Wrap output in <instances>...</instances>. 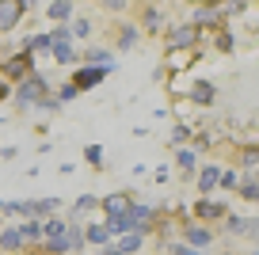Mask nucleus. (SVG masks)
Instances as JSON below:
<instances>
[{
    "label": "nucleus",
    "mask_w": 259,
    "mask_h": 255,
    "mask_svg": "<svg viewBox=\"0 0 259 255\" xmlns=\"http://www.w3.org/2000/svg\"><path fill=\"white\" fill-rule=\"evenodd\" d=\"M23 16V0H0V31H12Z\"/></svg>",
    "instance_id": "obj_1"
},
{
    "label": "nucleus",
    "mask_w": 259,
    "mask_h": 255,
    "mask_svg": "<svg viewBox=\"0 0 259 255\" xmlns=\"http://www.w3.org/2000/svg\"><path fill=\"white\" fill-rule=\"evenodd\" d=\"M50 46H54L57 61H73V38H69V31H57L54 38H50Z\"/></svg>",
    "instance_id": "obj_2"
},
{
    "label": "nucleus",
    "mask_w": 259,
    "mask_h": 255,
    "mask_svg": "<svg viewBox=\"0 0 259 255\" xmlns=\"http://www.w3.org/2000/svg\"><path fill=\"white\" fill-rule=\"evenodd\" d=\"M130 206H134V202H130L126 194H111V198L103 202V209H107V217H111V221H114V217H126Z\"/></svg>",
    "instance_id": "obj_3"
},
{
    "label": "nucleus",
    "mask_w": 259,
    "mask_h": 255,
    "mask_svg": "<svg viewBox=\"0 0 259 255\" xmlns=\"http://www.w3.org/2000/svg\"><path fill=\"white\" fill-rule=\"evenodd\" d=\"M27 72H31V54H19V57H12L8 65H4V76H27Z\"/></svg>",
    "instance_id": "obj_4"
},
{
    "label": "nucleus",
    "mask_w": 259,
    "mask_h": 255,
    "mask_svg": "<svg viewBox=\"0 0 259 255\" xmlns=\"http://www.w3.org/2000/svg\"><path fill=\"white\" fill-rule=\"evenodd\" d=\"M38 99H42V80H27L19 92V103H38Z\"/></svg>",
    "instance_id": "obj_5"
},
{
    "label": "nucleus",
    "mask_w": 259,
    "mask_h": 255,
    "mask_svg": "<svg viewBox=\"0 0 259 255\" xmlns=\"http://www.w3.org/2000/svg\"><path fill=\"white\" fill-rule=\"evenodd\" d=\"M99 80H103V69H80V72H76V92L92 88V84H99Z\"/></svg>",
    "instance_id": "obj_6"
},
{
    "label": "nucleus",
    "mask_w": 259,
    "mask_h": 255,
    "mask_svg": "<svg viewBox=\"0 0 259 255\" xmlns=\"http://www.w3.org/2000/svg\"><path fill=\"white\" fill-rule=\"evenodd\" d=\"M194 42V27H176V31H171V46L176 50H187Z\"/></svg>",
    "instance_id": "obj_7"
},
{
    "label": "nucleus",
    "mask_w": 259,
    "mask_h": 255,
    "mask_svg": "<svg viewBox=\"0 0 259 255\" xmlns=\"http://www.w3.org/2000/svg\"><path fill=\"white\" fill-rule=\"evenodd\" d=\"M138 247H141V232H122V240H118V251L122 255L138 251Z\"/></svg>",
    "instance_id": "obj_8"
},
{
    "label": "nucleus",
    "mask_w": 259,
    "mask_h": 255,
    "mask_svg": "<svg viewBox=\"0 0 259 255\" xmlns=\"http://www.w3.org/2000/svg\"><path fill=\"white\" fill-rule=\"evenodd\" d=\"M187 240H191V247H202V244H210V229H187Z\"/></svg>",
    "instance_id": "obj_9"
},
{
    "label": "nucleus",
    "mask_w": 259,
    "mask_h": 255,
    "mask_svg": "<svg viewBox=\"0 0 259 255\" xmlns=\"http://www.w3.org/2000/svg\"><path fill=\"white\" fill-rule=\"evenodd\" d=\"M191 99H194V103H210V99H213V88H210V84H194V88H191Z\"/></svg>",
    "instance_id": "obj_10"
},
{
    "label": "nucleus",
    "mask_w": 259,
    "mask_h": 255,
    "mask_svg": "<svg viewBox=\"0 0 259 255\" xmlns=\"http://www.w3.org/2000/svg\"><path fill=\"white\" fill-rule=\"evenodd\" d=\"M218 179H221V172H218V167H206V172H202V179H198V187H202V191H213V187H218Z\"/></svg>",
    "instance_id": "obj_11"
},
{
    "label": "nucleus",
    "mask_w": 259,
    "mask_h": 255,
    "mask_svg": "<svg viewBox=\"0 0 259 255\" xmlns=\"http://www.w3.org/2000/svg\"><path fill=\"white\" fill-rule=\"evenodd\" d=\"M38 236H42V225H38V221L19 225V240H38Z\"/></svg>",
    "instance_id": "obj_12"
},
{
    "label": "nucleus",
    "mask_w": 259,
    "mask_h": 255,
    "mask_svg": "<svg viewBox=\"0 0 259 255\" xmlns=\"http://www.w3.org/2000/svg\"><path fill=\"white\" fill-rule=\"evenodd\" d=\"M240 191H244V198H251V202H255V198H259V179H255V176H244Z\"/></svg>",
    "instance_id": "obj_13"
},
{
    "label": "nucleus",
    "mask_w": 259,
    "mask_h": 255,
    "mask_svg": "<svg viewBox=\"0 0 259 255\" xmlns=\"http://www.w3.org/2000/svg\"><path fill=\"white\" fill-rule=\"evenodd\" d=\"M69 0H54V4H50V19H69Z\"/></svg>",
    "instance_id": "obj_14"
},
{
    "label": "nucleus",
    "mask_w": 259,
    "mask_h": 255,
    "mask_svg": "<svg viewBox=\"0 0 259 255\" xmlns=\"http://www.w3.org/2000/svg\"><path fill=\"white\" fill-rule=\"evenodd\" d=\"M84 236H88L92 244H103V240L111 236V232H107V225H88V232H84Z\"/></svg>",
    "instance_id": "obj_15"
},
{
    "label": "nucleus",
    "mask_w": 259,
    "mask_h": 255,
    "mask_svg": "<svg viewBox=\"0 0 259 255\" xmlns=\"http://www.w3.org/2000/svg\"><path fill=\"white\" fill-rule=\"evenodd\" d=\"M0 244H4V247H19L23 240H19V232H16V229H8L4 236H0Z\"/></svg>",
    "instance_id": "obj_16"
},
{
    "label": "nucleus",
    "mask_w": 259,
    "mask_h": 255,
    "mask_svg": "<svg viewBox=\"0 0 259 255\" xmlns=\"http://www.w3.org/2000/svg\"><path fill=\"white\" fill-rule=\"evenodd\" d=\"M198 214H202V217H221V206H213V202H198Z\"/></svg>",
    "instance_id": "obj_17"
},
{
    "label": "nucleus",
    "mask_w": 259,
    "mask_h": 255,
    "mask_svg": "<svg viewBox=\"0 0 259 255\" xmlns=\"http://www.w3.org/2000/svg\"><path fill=\"white\" fill-rule=\"evenodd\" d=\"M179 167H183V172H191V167H194V152H191V149L179 152Z\"/></svg>",
    "instance_id": "obj_18"
},
{
    "label": "nucleus",
    "mask_w": 259,
    "mask_h": 255,
    "mask_svg": "<svg viewBox=\"0 0 259 255\" xmlns=\"http://www.w3.org/2000/svg\"><path fill=\"white\" fill-rule=\"evenodd\" d=\"M160 23H164V16H160V12H149V16H145V27H149V31H156Z\"/></svg>",
    "instance_id": "obj_19"
},
{
    "label": "nucleus",
    "mask_w": 259,
    "mask_h": 255,
    "mask_svg": "<svg viewBox=\"0 0 259 255\" xmlns=\"http://www.w3.org/2000/svg\"><path fill=\"white\" fill-rule=\"evenodd\" d=\"M84 156H88L92 164H99V160H103V149H99V145H88V152H84Z\"/></svg>",
    "instance_id": "obj_20"
},
{
    "label": "nucleus",
    "mask_w": 259,
    "mask_h": 255,
    "mask_svg": "<svg viewBox=\"0 0 259 255\" xmlns=\"http://www.w3.org/2000/svg\"><path fill=\"white\" fill-rule=\"evenodd\" d=\"M134 42H138V31H134V27H126V31H122V46H134Z\"/></svg>",
    "instance_id": "obj_21"
},
{
    "label": "nucleus",
    "mask_w": 259,
    "mask_h": 255,
    "mask_svg": "<svg viewBox=\"0 0 259 255\" xmlns=\"http://www.w3.org/2000/svg\"><path fill=\"white\" fill-rule=\"evenodd\" d=\"M27 46H31V50H46V46H50V38H46V34H38V38H31Z\"/></svg>",
    "instance_id": "obj_22"
},
{
    "label": "nucleus",
    "mask_w": 259,
    "mask_h": 255,
    "mask_svg": "<svg viewBox=\"0 0 259 255\" xmlns=\"http://www.w3.org/2000/svg\"><path fill=\"white\" fill-rule=\"evenodd\" d=\"M198 23H218V12H210V8L198 12Z\"/></svg>",
    "instance_id": "obj_23"
},
{
    "label": "nucleus",
    "mask_w": 259,
    "mask_h": 255,
    "mask_svg": "<svg viewBox=\"0 0 259 255\" xmlns=\"http://www.w3.org/2000/svg\"><path fill=\"white\" fill-rule=\"evenodd\" d=\"M244 236H259V221H244Z\"/></svg>",
    "instance_id": "obj_24"
},
{
    "label": "nucleus",
    "mask_w": 259,
    "mask_h": 255,
    "mask_svg": "<svg viewBox=\"0 0 259 255\" xmlns=\"http://www.w3.org/2000/svg\"><path fill=\"white\" fill-rule=\"evenodd\" d=\"M92 202H96V198H88V194H84V198L76 202V214H84V209H92Z\"/></svg>",
    "instance_id": "obj_25"
},
{
    "label": "nucleus",
    "mask_w": 259,
    "mask_h": 255,
    "mask_svg": "<svg viewBox=\"0 0 259 255\" xmlns=\"http://www.w3.org/2000/svg\"><path fill=\"white\" fill-rule=\"evenodd\" d=\"M229 232H244V221H240V217H229Z\"/></svg>",
    "instance_id": "obj_26"
},
{
    "label": "nucleus",
    "mask_w": 259,
    "mask_h": 255,
    "mask_svg": "<svg viewBox=\"0 0 259 255\" xmlns=\"http://www.w3.org/2000/svg\"><path fill=\"white\" fill-rule=\"evenodd\" d=\"M176 255H198V251H194V247H187V244H179V247H176Z\"/></svg>",
    "instance_id": "obj_27"
},
{
    "label": "nucleus",
    "mask_w": 259,
    "mask_h": 255,
    "mask_svg": "<svg viewBox=\"0 0 259 255\" xmlns=\"http://www.w3.org/2000/svg\"><path fill=\"white\" fill-rule=\"evenodd\" d=\"M122 4H126V0H107V8H122Z\"/></svg>",
    "instance_id": "obj_28"
},
{
    "label": "nucleus",
    "mask_w": 259,
    "mask_h": 255,
    "mask_svg": "<svg viewBox=\"0 0 259 255\" xmlns=\"http://www.w3.org/2000/svg\"><path fill=\"white\" fill-rule=\"evenodd\" d=\"M107 255H122V251H118V247H111V251H107Z\"/></svg>",
    "instance_id": "obj_29"
},
{
    "label": "nucleus",
    "mask_w": 259,
    "mask_h": 255,
    "mask_svg": "<svg viewBox=\"0 0 259 255\" xmlns=\"http://www.w3.org/2000/svg\"><path fill=\"white\" fill-rule=\"evenodd\" d=\"M27 4H34V0H23V8H27Z\"/></svg>",
    "instance_id": "obj_30"
},
{
    "label": "nucleus",
    "mask_w": 259,
    "mask_h": 255,
    "mask_svg": "<svg viewBox=\"0 0 259 255\" xmlns=\"http://www.w3.org/2000/svg\"><path fill=\"white\" fill-rule=\"evenodd\" d=\"M0 206H4V202H0Z\"/></svg>",
    "instance_id": "obj_31"
}]
</instances>
